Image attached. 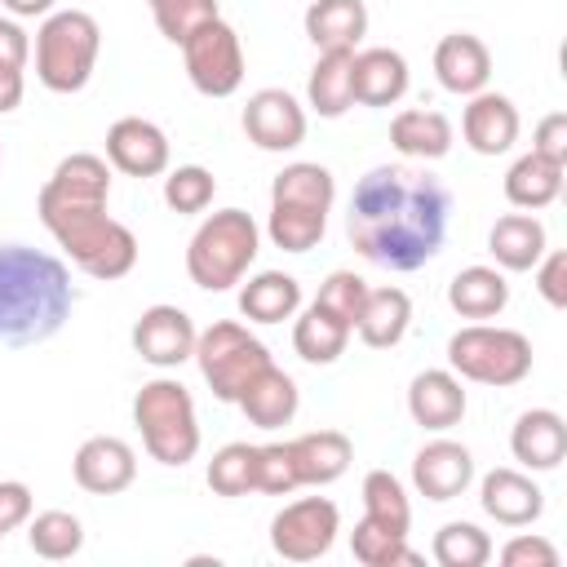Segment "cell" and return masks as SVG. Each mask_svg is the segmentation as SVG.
Segmentation results:
<instances>
[{
  "mask_svg": "<svg viewBox=\"0 0 567 567\" xmlns=\"http://www.w3.org/2000/svg\"><path fill=\"white\" fill-rule=\"evenodd\" d=\"M190 359L199 363V377L208 381L213 399L239 403L244 385L270 363V350H266L244 323L217 319V323H208V328L195 337V354H190Z\"/></svg>",
  "mask_w": 567,
  "mask_h": 567,
  "instance_id": "obj_7",
  "label": "cell"
},
{
  "mask_svg": "<svg viewBox=\"0 0 567 567\" xmlns=\"http://www.w3.org/2000/svg\"><path fill=\"white\" fill-rule=\"evenodd\" d=\"M434 75H439V84H443L447 93L474 97V93H483L487 80H492V53H487V44H483L478 35L452 31V35H443V40L434 44Z\"/></svg>",
  "mask_w": 567,
  "mask_h": 567,
  "instance_id": "obj_19",
  "label": "cell"
},
{
  "mask_svg": "<svg viewBox=\"0 0 567 567\" xmlns=\"http://www.w3.org/2000/svg\"><path fill=\"white\" fill-rule=\"evenodd\" d=\"M111 199V168L102 155H89V151H75L66 159H58L53 177L40 186V221L44 230L53 235L58 226L75 221V217H89V213H102Z\"/></svg>",
  "mask_w": 567,
  "mask_h": 567,
  "instance_id": "obj_8",
  "label": "cell"
},
{
  "mask_svg": "<svg viewBox=\"0 0 567 567\" xmlns=\"http://www.w3.org/2000/svg\"><path fill=\"white\" fill-rule=\"evenodd\" d=\"M27 518H31V487L18 478H4L0 483V536L18 532Z\"/></svg>",
  "mask_w": 567,
  "mask_h": 567,
  "instance_id": "obj_48",
  "label": "cell"
},
{
  "mask_svg": "<svg viewBox=\"0 0 567 567\" xmlns=\"http://www.w3.org/2000/svg\"><path fill=\"white\" fill-rule=\"evenodd\" d=\"M408 58L399 49H354L350 58V89L359 106H394L408 93Z\"/></svg>",
  "mask_w": 567,
  "mask_h": 567,
  "instance_id": "obj_20",
  "label": "cell"
},
{
  "mask_svg": "<svg viewBox=\"0 0 567 567\" xmlns=\"http://www.w3.org/2000/svg\"><path fill=\"white\" fill-rule=\"evenodd\" d=\"M363 35H368V4L363 0H310L306 40L319 53H354Z\"/></svg>",
  "mask_w": 567,
  "mask_h": 567,
  "instance_id": "obj_23",
  "label": "cell"
},
{
  "mask_svg": "<svg viewBox=\"0 0 567 567\" xmlns=\"http://www.w3.org/2000/svg\"><path fill=\"white\" fill-rule=\"evenodd\" d=\"M350 58H354V53H319V62L310 66L306 102H310L315 115H323V120H341V115L354 106Z\"/></svg>",
  "mask_w": 567,
  "mask_h": 567,
  "instance_id": "obj_33",
  "label": "cell"
},
{
  "mask_svg": "<svg viewBox=\"0 0 567 567\" xmlns=\"http://www.w3.org/2000/svg\"><path fill=\"white\" fill-rule=\"evenodd\" d=\"M332 199H337L332 173L323 164H310V159L284 164V173H275V182H270V204H301V208L328 213Z\"/></svg>",
  "mask_w": 567,
  "mask_h": 567,
  "instance_id": "obj_34",
  "label": "cell"
},
{
  "mask_svg": "<svg viewBox=\"0 0 567 567\" xmlns=\"http://www.w3.org/2000/svg\"><path fill=\"white\" fill-rule=\"evenodd\" d=\"M545 226L532 213H505L487 230V252L496 257V270H532L545 257Z\"/></svg>",
  "mask_w": 567,
  "mask_h": 567,
  "instance_id": "obj_26",
  "label": "cell"
},
{
  "mask_svg": "<svg viewBox=\"0 0 567 567\" xmlns=\"http://www.w3.org/2000/svg\"><path fill=\"white\" fill-rule=\"evenodd\" d=\"M412 483L425 501H456L474 483V456L465 443L434 439L412 456Z\"/></svg>",
  "mask_w": 567,
  "mask_h": 567,
  "instance_id": "obj_16",
  "label": "cell"
},
{
  "mask_svg": "<svg viewBox=\"0 0 567 567\" xmlns=\"http://www.w3.org/2000/svg\"><path fill=\"white\" fill-rule=\"evenodd\" d=\"M146 4H155V0H146Z\"/></svg>",
  "mask_w": 567,
  "mask_h": 567,
  "instance_id": "obj_52",
  "label": "cell"
},
{
  "mask_svg": "<svg viewBox=\"0 0 567 567\" xmlns=\"http://www.w3.org/2000/svg\"><path fill=\"white\" fill-rule=\"evenodd\" d=\"M75 306L71 270L40 248L0 244V350L49 341Z\"/></svg>",
  "mask_w": 567,
  "mask_h": 567,
  "instance_id": "obj_2",
  "label": "cell"
},
{
  "mask_svg": "<svg viewBox=\"0 0 567 567\" xmlns=\"http://www.w3.org/2000/svg\"><path fill=\"white\" fill-rule=\"evenodd\" d=\"M133 425L142 430V447L159 465H186L199 452L195 399L173 377H155L133 394Z\"/></svg>",
  "mask_w": 567,
  "mask_h": 567,
  "instance_id": "obj_4",
  "label": "cell"
},
{
  "mask_svg": "<svg viewBox=\"0 0 567 567\" xmlns=\"http://www.w3.org/2000/svg\"><path fill=\"white\" fill-rule=\"evenodd\" d=\"M102 27L84 9H58L35 31V75L49 93H80L93 80Z\"/></svg>",
  "mask_w": 567,
  "mask_h": 567,
  "instance_id": "obj_5",
  "label": "cell"
},
{
  "mask_svg": "<svg viewBox=\"0 0 567 567\" xmlns=\"http://www.w3.org/2000/svg\"><path fill=\"white\" fill-rule=\"evenodd\" d=\"M151 13H155L159 35H164L168 44H177V49H182L204 22L221 18V13H217V0H155Z\"/></svg>",
  "mask_w": 567,
  "mask_h": 567,
  "instance_id": "obj_41",
  "label": "cell"
},
{
  "mask_svg": "<svg viewBox=\"0 0 567 567\" xmlns=\"http://www.w3.org/2000/svg\"><path fill=\"white\" fill-rule=\"evenodd\" d=\"M244 133L261 151H297L306 142V111L288 89H257L244 106Z\"/></svg>",
  "mask_w": 567,
  "mask_h": 567,
  "instance_id": "obj_12",
  "label": "cell"
},
{
  "mask_svg": "<svg viewBox=\"0 0 567 567\" xmlns=\"http://www.w3.org/2000/svg\"><path fill=\"white\" fill-rule=\"evenodd\" d=\"M478 505L487 518H496L501 527H527L540 518L545 509V492L523 474V470H487L483 483H478Z\"/></svg>",
  "mask_w": 567,
  "mask_h": 567,
  "instance_id": "obj_18",
  "label": "cell"
},
{
  "mask_svg": "<svg viewBox=\"0 0 567 567\" xmlns=\"http://www.w3.org/2000/svg\"><path fill=\"white\" fill-rule=\"evenodd\" d=\"M390 142L403 159H443L452 151V120L443 111H425V106H412V111H399L390 120Z\"/></svg>",
  "mask_w": 567,
  "mask_h": 567,
  "instance_id": "obj_27",
  "label": "cell"
},
{
  "mask_svg": "<svg viewBox=\"0 0 567 567\" xmlns=\"http://www.w3.org/2000/svg\"><path fill=\"white\" fill-rule=\"evenodd\" d=\"M292 447V465H297V478L310 483V487H328L337 483L346 470H350V439L341 430H310V434H297L288 439Z\"/></svg>",
  "mask_w": 567,
  "mask_h": 567,
  "instance_id": "obj_25",
  "label": "cell"
},
{
  "mask_svg": "<svg viewBox=\"0 0 567 567\" xmlns=\"http://www.w3.org/2000/svg\"><path fill=\"white\" fill-rule=\"evenodd\" d=\"M297 408H301V390H297V381H292L284 368H275V363H266V368L244 385V394H239V412H244L257 430H279V425H288V421L297 416Z\"/></svg>",
  "mask_w": 567,
  "mask_h": 567,
  "instance_id": "obj_24",
  "label": "cell"
},
{
  "mask_svg": "<svg viewBox=\"0 0 567 567\" xmlns=\"http://www.w3.org/2000/svg\"><path fill=\"white\" fill-rule=\"evenodd\" d=\"M363 514L377 518V523H385V527H399V532L412 527L408 492H403V483L390 470H368L363 474Z\"/></svg>",
  "mask_w": 567,
  "mask_h": 567,
  "instance_id": "obj_40",
  "label": "cell"
},
{
  "mask_svg": "<svg viewBox=\"0 0 567 567\" xmlns=\"http://www.w3.org/2000/svg\"><path fill=\"white\" fill-rule=\"evenodd\" d=\"M452 221V190L425 168L377 164L359 177L346 213L354 252L385 270H421L439 257Z\"/></svg>",
  "mask_w": 567,
  "mask_h": 567,
  "instance_id": "obj_1",
  "label": "cell"
},
{
  "mask_svg": "<svg viewBox=\"0 0 567 567\" xmlns=\"http://www.w3.org/2000/svg\"><path fill=\"white\" fill-rule=\"evenodd\" d=\"M217 195V177L204 164H182L164 177V204L173 213H204Z\"/></svg>",
  "mask_w": 567,
  "mask_h": 567,
  "instance_id": "obj_42",
  "label": "cell"
},
{
  "mask_svg": "<svg viewBox=\"0 0 567 567\" xmlns=\"http://www.w3.org/2000/svg\"><path fill=\"white\" fill-rule=\"evenodd\" d=\"M27 58H31V35L18 27V18H0V62L27 66Z\"/></svg>",
  "mask_w": 567,
  "mask_h": 567,
  "instance_id": "obj_49",
  "label": "cell"
},
{
  "mask_svg": "<svg viewBox=\"0 0 567 567\" xmlns=\"http://www.w3.org/2000/svg\"><path fill=\"white\" fill-rule=\"evenodd\" d=\"M461 133L478 155H505L518 142V106L505 93H474L461 111Z\"/></svg>",
  "mask_w": 567,
  "mask_h": 567,
  "instance_id": "obj_21",
  "label": "cell"
},
{
  "mask_svg": "<svg viewBox=\"0 0 567 567\" xmlns=\"http://www.w3.org/2000/svg\"><path fill=\"white\" fill-rule=\"evenodd\" d=\"M536 270V288H540V297L554 306V310H563L567 306V252H549L545 248V257L532 266Z\"/></svg>",
  "mask_w": 567,
  "mask_h": 567,
  "instance_id": "obj_45",
  "label": "cell"
},
{
  "mask_svg": "<svg viewBox=\"0 0 567 567\" xmlns=\"http://www.w3.org/2000/svg\"><path fill=\"white\" fill-rule=\"evenodd\" d=\"M558 190H563V164H549V159H540L536 151L518 155V159L509 164V173H505V199H509L514 208L536 213V208L554 204Z\"/></svg>",
  "mask_w": 567,
  "mask_h": 567,
  "instance_id": "obj_32",
  "label": "cell"
},
{
  "mask_svg": "<svg viewBox=\"0 0 567 567\" xmlns=\"http://www.w3.org/2000/svg\"><path fill=\"white\" fill-rule=\"evenodd\" d=\"M434 563L439 567H483L487 558H492V540H487V532L478 527V523H443L439 532H434Z\"/></svg>",
  "mask_w": 567,
  "mask_h": 567,
  "instance_id": "obj_39",
  "label": "cell"
},
{
  "mask_svg": "<svg viewBox=\"0 0 567 567\" xmlns=\"http://www.w3.org/2000/svg\"><path fill=\"white\" fill-rule=\"evenodd\" d=\"M509 452L518 465L527 470H558V461L567 456V425L554 408H532L514 421L509 430Z\"/></svg>",
  "mask_w": 567,
  "mask_h": 567,
  "instance_id": "obj_22",
  "label": "cell"
},
{
  "mask_svg": "<svg viewBox=\"0 0 567 567\" xmlns=\"http://www.w3.org/2000/svg\"><path fill=\"white\" fill-rule=\"evenodd\" d=\"M465 403H470L465 399V385H461V377L452 368H425L408 385V412H412V421L421 430H434V434L461 425Z\"/></svg>",
  "mask_w": 567,
  "mask_h": 567,
  "instance_id": "obj_17",
  "label": "cell"
},
{
  "mask_svg": "<svg viewBox=\"0 0 567 567\" xmlns=\"http://www.w3.org/2000/svg\"><path fill=\"white\" fill-rule=\"evenodd\" d=\"M501 563L505 567H558V549L545 536H514L501 549Z\"/></svg>",
  "mask_w": 567,
  "mask_h": 567,
  "instance_id": "obj_46",
  "label": "cell"
},
{
  "mask_svg": "<svg viewBox=\"0 0 567 567\" xmlns=\"http://www.w3.org/2000/svg\"><path fill=\"white\" fill-rule=\"evenodd\" d=\"M350 323L337 319L332 310H323L319 301H310L301 310V319L292 323V350L306 359V363H337L346 354V341H350Z\"/></svg>",
  "mask_w": 567,
  "mask_h": 567,
  "instance_id": "obj_31",
  "label": "cell"
},
{
  "mask_svg": "<svg viewBox=\"0 0 567 567\" xmlns=\"http://www.w3.org/2000/svg\"><path fill=\"white\" fill-rule=\"evenodd\" d=\"M363 297H368V284H363L354 270H332V275L319 284V297H315V301L354 328V319H359V310H363Z\"/></svg>",
  "mask_w": 567,
  "mask_h": 567,
  "instance_id": "obj_44",
  "label": "cell"
},
{
  "mask_svg": "<svg viewBox=\"0 0 567 567\" xmlns=\"http://www.w3.org/2000/svg\"><path fill=\"white\" fill-rule=\"evenodd\" d=\"M447 306L461 319H496L509 306L505 270H496V266H465V270H456L452 284H447Z\"/></svg>",
  "mask_w": 567,
  "mask_h": 567,
  "instance_id": "obj_28",
  "label": "cell"
},
{
  "mask_svg": "<svg viewBox=\"0 0 567 567\" xmlns=\"http://www.w3.org/2000/svg\"><path fill=\"white\" fill-rule=\"evenodd\" d=\"M350 549L363 567H421V554L408 549V532L399 527H385L377 518H359L354 532H350Z\"/></svg>",
  "mask_w": 567,
  "mask_h": 567,
  "instance_id": "obj_35",
  "label": "cell"
},
{
  "mask_svg": "<svg viewBox=\"0 0 567 567\" xmlns=\"http://www.w3.org/2000/svg\"><path fill=\"white\" fill-rule=\"evenodd\" d=\"M297 465H292V447L288 443H261L257 447V492L266 496H288L297 492Z\"/></svg>",
  "mask_w": 567,
  "mask_h": 567,
  "instance_id": "obj_43",
  "label": "cell"
},
{
  "mask_svg": "<svg viewBox=\"0 0 567 567\" xmlns=\"http://www.w3.org/2000/svg\"><path fill=\"white\" fill-rule=\"evenodd\" d=\"M208 487L217 496H244L257 492V443H226L213 452L208 470H204Z\"/></svg>",
  "mask_w": 567,
  "mask_h": 567,
  "instance_id": "obj_38",
  "label": "cell"
},
{
  "mask_svg": "<svg viewBox=\"0 0 567 567\" xmlns=\"http://www.w3.org/2000/svg\"><path fill=\"white\" fill-rule=\"evenodd\" d=\"M408 323H412V301H408L403 288H368L363 310H359V319H354V332H359L363 346L390 350V346L403 341Z\"/></svg>",
  "mask_w": 567,
  "mask_h": 567,
  "instance_id": "obj_29",
  "label": "cell"
},
{
  "mask_svg": "<svg viewBox=\"0 0 567 567\" xmlns=\"http://www.w3.org/2000/svg\"><path fill=\"white\" fill-rule=\"evenodd\" d=\"M301 310V284L284 270H261L239 288V315L252 323H284Z\"/></svg>",
  "mask_w": 567,
  "mask_h": 567,
  "instance_id": "obj_30",
  "label": "cell"
},
{
  "mask_svg": "<svg viewBox=\"0 0 567 567\" xmlns=\"http://www.w3.org/2000/svg\"><path fill=\"white\" fill-rule=\"evenodd\" d=\"M106 159L128 177H159L168 168V137L142 115H124L106 128Z\"/></svg>",
  "mask_w": 567,
  "mask_h": 567,
  "instance_id": "obj_14",
  "label": "cell"
},
{
  "mask_svg": "<svg viewBox=\"0 0 567 567\" xmlns=\"http://www.w3.org/2000/svg\"><path fill=\"white\" fill-rule=\"evenodd\" d=\"M71 474H75V483H80L84 492H93V496H115V492H124V487L137 478V456H133V447H128L124 439H115V434H93V439L80 443V452H75V461H71Z\"/></svg>",
  "mask_w": 567,
  "mask_h": 567,
  "instance_id": "obj_15",
  "label": "cell"
},
{
  "mask_svg": "<svg viewBox=\"0 0 567 567\" xmlns=\"http://www.w3.org/2000/svg\"><path fill=\"white\" fill-rule=\"evenodd\" d=\"M0 4H4L13 18H49L58 0H0Z\"/></svg>",
  "mask_w": 567,
  "mask_h": 567,
  "instance_id": "obj_51",
  "label": "cell"
},
{
  "mask_svg": "<svg viewBox=\"0 0 567 567\" xmlns=\"http://www.w3.org/2000/svg\"><path fill=\"white\" fill-rule=\"evenodd\" d=\"M182 62H186L190 84L204 97H230L244 84V44H239V31L230 22H221V18L204 22L182 44Z\"/></svg>",
  "mask_w": 567,
  "mask_h": 567,
  "instance_id": "obj_10",
  "label": "cell"
},
{
  "mask_svg": "<svg viewBox=\"0 0 567 567\" xmlns=\"http://www.w3.org/2000/svg\"><path fill=\"white\" fill-rule=\"evenodd\" d=\"M328 230V213L319 208H301V204H270V221L266 235L275 248L284 252H310Z\"/></svg>",
  "mask_w": 567,
  "mask_h": 567,
  "instance_id": "obj_37",
  "label": "cell"
},
{
  "mask_svg": "<svg viewBox=\"0 0 567 567\" xmlns=\"http://www.w3.org/2000/svg\"><path fill=\"white\" fill-rule=\"evenodd\" d=\"M337 532H341V509L328 496H301L270 518V549L288 563H315L332 549Z\"/></svg>",
  "mask_w": 567,
  "mask_h": 567,
  "instance_id": "obj_11",
  "label": "cell"
},
{
  "mask_svg": "<svg viewBox=\"0 0 567 567\" xmlns=\"http://www.w3.org/2000/svg\"><path fill=\"white\" fill-rule=\"evenodd\" d=\"M22 93H27V80H22V66H4V62H0V115H9V111H18V102H22Z\"/></svg>",
  "mask_w": 567,
  "mask_h": 567,
  "instance_id": "obj_50",
  "label": "cell"
},
{
  "mask_svg": "<svg viewBox=\"0 0 567 567\" xmlns=\"http://www.w3.org/2000/svg\"><path fill=\"white\" fill-rule=\"evenodd\" d=\"M195 337L199 332H195L190 315L182 306H168V301L146 306L137 315V323H133V350L151 368H177V363H186L195 354Z\"/></svg>",
  "mask_w": 567,
  "mask_h": 567,
  "instance_id": "obj_13",
  "label": "cell"
},
{
  "mask_svg": "<svg viewBox=\"0 0 567 567\" xmlns=\"http://www.w3.org/2000/svg\"><path fill=\"white\" fill-rule=\"evenodd\" d=\"M53 239H58V248H62L84 275H93V279H124V275L137 266V235H133L124 221L106 217V208L58 226Z\"/></svg>",
  "mask_w": 567,
  "mask_h": 567,
  "instance_id": "obj_9",
  "label": "cell"
},
{
  "mask_svg": "<svg viewBox=\"0 0 567 567\" xmlns=\"http://www.w3.org/2000/svg\"><path fill=\"white\" fill-rule=\"evenodd\" d=\"M532 151L549 164H563L567 168V115L563 111H549L540 124H536V137H532Z\"/></svg>",
  "mask_w": 567,
  "mask_h": 567,
  "instance_id": "obj_47",
  "label": "cell"
},
{
  "mask_svg": "<svg viewBox=\"0 0 567 567\" xmlns=\"http://www.w3.org/2000/svg\"><path fill=\"white\" fill-rule=\"evenodd\" d=\"M27 545L31 554L49 558V563H62V558H75L80 545H84V527L71 509H44L35 518H27Z\"/></svg>",
  "mask_w": 567,
  "mask_h": 567,
  "instance_id": "obj_36",
  "label": "cell"
},
{
  "mask_svg": "<svg viewBox=\"0 0 567 567\" xmlns=\"http://www.w3.org/2000/svg\"><path fill=\"white\" fill-rule=\"evenodd\" d=\"M447 363L461 381L478 385H518L532 372V341L514 328H492V323H470L447 337Z\"/></svg>",
  "mask_w": 567,
  "mask_h": 567,
  "instance_id": "obj_6",
  "label": "cell"
},
{
  "mask_svg": "<svg viewBox=\"0 0 567 567\" xmlns=\"http://www.w3.org/2000/svg\"><path fill=\"white\" fill-rule=\"evenodd\" d=\"M257 248H261V230L252 213L217 208L213 217L199 221V230L186 244V275L204 292H226L248 275V266L257 261Z\"/></svg>",
  "mask_w": 567,
  "mask_h": 567,
  "instance_id": "obj_3",
  "label": "cell"
}]
</instances>
